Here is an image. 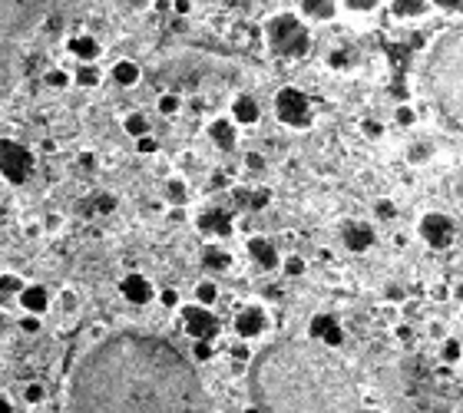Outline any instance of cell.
<instances>
[{"label":"cell","instance_id":"cell-1","mask_svg":"<svg viewBox=\"0 0 463 413\" xmlns=\"http://www.w3.org/2000/svg\"><path fill=\"white\" fill-rule=\"evenodd\" d=\"M70 413H212V400L179 347L146 331H116L80 357Z\"/></svg>","mask_w":463,"mask_h":413},{"label":"cell","instance_id":"cell-2","mask_svg":"<svg viewBox=\"0 0 463 413\" xmlns=\"http://www.w3.org/2000/svg\"><path fill=\"white\" fill-rule=\"evenodd\" d=\"M248 387L258 413H361V390L338 347L275 340L252 360Z\"/></svg>","mask_w":463,"mask_h":413},{"label":"cell","instance_id":"cell-3","mask_svg":"<svg viewBox=\"0 0 463 413\" xmlns=\"http://www.w3.org/2000/svg\"><path fill=\"white\" fill-rule=\"evenodd\" d=\"M93 0H0V103L14 93L33 33Z\"/></svg>","mask_w":463,"mask_h":413},{"label":"cell","instance_id":"cell-4","mask_svg":"<svg viewBox=\"0 0 463 413\" xmlns=\"http://www.w3.org/2000/svg\"><path fill=\"white\" fill-rule=\"evenodd\" d=\"M460 59H463V33L460 27H450L447 33H440L433 40L427 63H424V80H427V93L433 96L437 109L460 126V103H463V73H460Z\"/></svg>","mask_w":463,"mask_h":413},{"label":"cell","instance_id":"cell-5","mask_svg":"<svg viewBox=\"0 0 463 413\" xmlns=\"http://www.w3.org/2000/svg\"><path fill=\"white\" fill-rule=\"evenodd\" d=\"M269 46L278 57H301L311 46V30L295 14H278L269 20Z\"/></svg>","mask_w":463,"mask_h":413},{"label":"cell","instance_id":"cell-6","mask_svg":"<svg viewBox=\"0 0 463 413\" xmlns=\"http://www.w3.org/2000/svg\"><path fill=\"white\" fill-rule=\"evenodd\" d=\"M33 172V156L27 146H20L14 139H0V176L10 185H24Z\"/></svg>","mask_w":463,"mask_h":413},{"label":"cell","instance_id":"cell-7","mask_svg":"<svg viewBox=\"0 0 463 413\" xmlns=\"http://www.w3.org/2000/svg\"><path fill=\"white\" fill-rule=\"evenodd\" d=\"M275 113H278V119L284 126H295V129L311 126V103H308V96L301 89H291V86L282 89L275 96Z\"/></svg>","mask_w":463,"mask_h":413},{"label":"cell","instance_id":"cell-8","mask_svg":"<svg viewBox=\"0 0 463 413\" xmlns=\"http://www.w3.org/2000/svg\"><path fill=\"white\" fill-rule=\"evenodd\" d=\"M420 238L430 245V248H450L453 238H457V225L450 215L444 212H427L420 219Z\"/></svg>","mask_w":463,"mask_h":413},{"label":"cell","instance_id":"cell-9","mask_svg":"<svg viewBox=\"0 0 463 413\" xmlns=\"http://www.w3.org/2000/svg\"><path fill=\"white\" fill-rule=\"evenodd\" d=\"M182 324L189 331V338H195V340H212L219 334V318L209 308H202V304L182 308Z\"/></svg>","mask_w":463,"mask_h":413},{"label":"cell","instance_id":"cell-10","mask_svg":"<svg viewBox=\"0 0 463 413\" xmlns=\"http://www.w3.org/2000/svg\"><path fill=\"white\" fill-rule=\"evenodd\" d=\"M308 334H311V340L325 344V347H341L344 344V331H341V324H338L334 314H318V318H311Z\"/></svg>","mask_w":463,"mask_h":413},{"label":"cell","instance_id":"cell-11","mask_svg":"<svg viewBox=\"0 0 463 413\" xmlns=\"http://www.w3.org/2000/svg\"><path fill=\"white\" fill-rule=\"evenodd\" d=\"M195 225H199L202 235H215V238L232 235V215L222 212V208H206V212L195 219Z\"/></svg>","mask_w":463,"mask_h":413},{"label":"cell","instance_id":"cell-12","mask_svg":"<svg viewBox=\"0 0 463 413\" xmlns=\"http://www.w3.org/2000/svg\"><path fill=\"white\" fill-rule=\"evenodd\" d=\"M120 291L129 304H149L152 295H156L146 275H126V278L120 281Z\"/></svg>","mask_w":463,"mask_h":413},{"label":"cell","instance_id":"cell-13","mask_svg":"<svg viewBox=\"0 0 463 413\" xmlns=\"http://www.w3.org/2000/svg\"><path fill=\"white\" fill-rule=\"evenodd\" d=\"M341 238L351 251H367L374 245V228L364 225V221H347L341 228Z\"/></svg>","mask_w":463,"mask_h":413},{"label":"cell","instance_id":"cell-14","mask_svg":"<svg viewBox=\"0 0 463 413\" xmlns=\"http://www.w3.org/2000/svg\"><path fill=\"white\" fill-rule=\"evenodd\" d=\"M269 324V318H265V311L262 308H245L235 318V331H239V338H258L262 331Z\"/></svg>","mask_w":463,"mask_h":413},{"label":"cell","instance_id":"cell-15","mask_svg":"<svg viewBox=\"0 0 463 413\" xmlns=\"http://www.w3.org/2000/svg\"><path fill=\"white\" fill-rule=\"evenodd\" d=\"M20 304H24L27 314H44L50 308V291L44 284H24L20 288Z\"/></svg>","mask_w":463,"mask_h":413},{"label":"cell","instance_id":"cell-16","mask_svg":"<svg viewBox=\"0 0 463 413\" xmlns=\"http://www.w3.org/2000/svg\"><path fill=\"white\" fill-rule=\"evenodd\" d=\"M248 255H252L258 268H278L282 265V258H278V251L271 245L269 238H248Z\"/></svg>","mask_w":463,"mask_h":413},{"label":"cell","instance_id":"cell-17","mask_svg":"<svg viewBox=\"0 0 463 413\" xmlns=\"http://www.w3.org/2000/svg\"><path fill=\"white\" fill-rule=\"evenodd\" d=\"M70 53H73L76 59H83V63H93L103 50H100V40H96V37H90V33H76V37H70Z\"/></svg>","mask_w":463,"mask_h":413},{"label":"cell","instance_id":"cell-18","mask_svg":"<svg viewBox=\"0 0 463 413\" xmlns=\"http://www.w3.org/2000/svg\"><path fill=\"white\" fill-rule=\"evenodd\" d=\"M258 116H262V109H258V103H255L252 96H239V100L232 103V122L252 126V122H258Z\"/></svg>","mask_w":463,"mask_h":413},{"label":"cell","instance_id":"cell-19","mask_svg":"<svg viewBox=\"0 0 463 413\" xmlns=\"http://www.w3.org/2000/svg\"><path fill=\"white\" fill-rule=\"evenodd\" d=\"M301 14L311 17V20H331L338 14V0H298Z\"/></svg>","mask_w":463,"mask_h":413},{"label":"cell","instance_id":"cell-20","mask_svg":"<svg viewBox=\"0 0 463 413\" xmlns=\"http://www.w3.org/2000/svg\"><path fill=\"white\" fill-rule=\"evenodd\" d=\"M209 136H212V143H215V146L228 152V149L235 146V122H232V119H215V122H212V129H209Z\"/></svg>","mask_w":463,"mask_h":413},{"label":"cell","instance_id":"cell-21","mask_svg":"<svg viewBox=\"0 0 463 413\" xmlns=\"http://www.w3.org/2000/svg\"><path fill=\"white\" fill-rule=\"evenodd\" d=\"M113 80L120 86H136L139 83V63L136 59H116L113 63Z\"/></svg>","mask_w":463,"mask_h":413},{"label":"cell","instance_id":"cell-22","mask_svg":"<svg viewBox=\"0 0 463 413\" xmlns=\"http://www.w3.org/2000/svg\"><path fill=\"white\" fill-rule=\"evenodd\" d=\"M202 265L212 268V271H225V268L232 265V255L225 248H219V245H206L202 248Z\"/></svg>","mask_w":463,"mask_h":413},{"label":"cell","instance_id":"cell-23","mask_svg":"<svg viewBox=\"0 0 463 413\" xmlns=\"http://www.w3.org/2000/svg\"><path fill=\"white\" fill-rule=\"evenodd\" d=\"M122 129L133 136V139H139V136L149 133V119L143 116V113H129V116L122 119Z\"/></svg>","mask_w":463,"mask_h":413},{"label":"cell","instance_id":"cell-24","mask_svg":"<svg viewBox=\"0 0 463 413\" xmlns=\"http://www.w3.org/2000/svg\"><path fill=\"white\" fill-rule=\"evenodd\" d=\"M100 80H103V70H100L96 63H83V66L76 70V83H80V86H96Z\"/></svg>","mask_w":463,"mask_h":413},{"label":"cell","instance_id":"cell-25","mask_svg":"<svg viewBox=\"0 0 463 413\" xmlns=\"http://www.w3.org/2000/svg\"><path fill=\"white\" fill-rule=\"evenodd\" d=\"M215 297H219V288H215L212 281H199V284H195V304L212 308V304H215Z\"/></svg>","mask_w":463,"mask_h":413},{"label":"cell","instance_id":"cell-26","mask_svg":"<svg viewBox=\"0 0 463 413\" xmlns=\"http://www.w3.org/2000/svg\"><path fill=\"white\" fill-rule=\"evenodd\" d=\"M427 7V0H390V10L397 17H417Z\"/></svg>","mask_w":463,"mask_h":413},{"label":"cell","instance_id":"cell-27","mask_svg":"<svg viewBox=\"0 0 463 413\" xmlns=\"http://www.w3.org/2000/svg\"><path fill=\"white\" fill-rule=\"evenodd\" d=\"M433 156V146L427 143V139H420V143H414V146L407 149V163H414V165H420V163H427Z\"/></svg>","mask_w":463,"mask_h":413},{"label":"cell","instance_id":"cell-28","mask_svg":"<svg viewBox=\"0 0 463 413\" xmlns=\"http://www.w3.org/2000/svg\"><path fill=\"white\" fill-rule=\"evenodd\" d=\"M165 199H169L172 205H182V202H185V182H182V178H169V182H165Z\"/></svg>","mask_w":463,"mask_h":413},{"label":"cell","instance_id":"cell-29","mask_svg":"<svg viewBox=\"0 0 463 413\" xmlns=\"http://www.w3.org/2000/svg\"><path fill=\"white\" fill-rule=\"evenodd\" d=\"M20 288H24L20 275H0V297H14V295H20Z\"/></svg>","mask_w":463,"mask_h":413},{"label":"cell","instance_id":"cell-30","mask_svg":"<svg viewBox=\"0 0 463 413\" xmlns=\"http://www.w3.org/2000/svg\"><path fill=\"white\" fill-rule=\"evenodd\" d=\"M179 106H182V100L176 93H165L163 100H159V113H163V116H172V113H179Z\"/></svg>","mask_w":463,"mask_h":413},{"label":"cell","instance_id":"cell-31","mask_svg":"<svg viewBox=\"0 0 463 413\" xmlns=\"http://www.w3.org/2000/svg\"><path fill=\"white\" fill-rule=\"evenodd\" d=\"M440 357H444L447 364H457V360H460V340H457V338L444 340V351H440Z\"/></svg>","mask_w":463,"mask_h":413},{"label":"cell","instance_id":"cell-32","mask_svg":"<svg viewBox=\"0 0 463 413\" xmlns=\"http://www.w3.org/2000/svg\"><path fill=\"white\" fill-rule=\"evenodd\" d=\"M44 80H46V86H50V89H66V86H70V76L63 73V70H50Z\"/></svg>","mask_w":463,"mask_h":413},{"label":"cell","instance_id":"cell-33","mask_svg":"<svg viewBox=\"0 0 463 413\" xmlns=\"http://www.w3.org/2000/svg\"><path fill=\"white\" fill-rule=\"evenodd\" d=\"M341 3L347 7V10H354V14H371L381 0H341Z\"/></svg>","mask_w":463,"mask_h":413},{"label":"cell","instance_id":"cell-34","mask_svg":"<svg viewBox=\"0 0 463 413\" xmlns=\"http://www.w3.org/2000/svg\"><path fill=\"white\" fill-rule=\"evenodd\" d=\"M374 215H377V219H384V221H390L394 215H397V205H394L390 199H381V202L374 205Z\"/></svg>","mask_w":463,"mask_h":413},{"label":"cell","instance_id":"cell-35","mask_svg":"<svg viewBox=\"0 0 463 413\" xmlns=\"http://www.w3.org/2000/svg\"><path fill=\"white\" fill-rule=\"evenodd\" d=\"M282 268H284V275H291V278H298V275H305V261H301L298 255H288Z\"/></svg>","mask_w":463,"mask_h":413},{"label":"cell","instance_id":"cell-36","mask_svg":"<svg viewBox=\"0 0 463 413\" xmlns=\"http://www.w3.org/2000/svg\"><path fill=\"white\" fill-rule=\"evenodd\" d=\"M394 116H397L401 126H414V122H417V109H414V106H397V113H394Z\"/></svg>","mask_w":463,"mask_h":413},{"label":"cell","instance_id":"cell-37","mask_svg":"<svg viewBox=\"0 0 463 413\" xmlns=\"http://www.w3.org/2000/svg\"><path fill=\"white\" fill-rule=\"evenodd\" d=\"M93 205H96V212H103V215H109V212L116 208V199H113V195H106V192H100L96 199H93Z\"/></svg>","mask_w":463,"mask_h":413},{"label":"cell","instance_id":"cell-38","mask_svg":"<svg viewBox=\"0 0 463 413\" xmlns=\"http://www.w3.org/2000/svg\"><path fill=\"white\" fill-rule=\"evenodd\" d=\"M136 149H139L143 156H149V152H156V149H159V143H156V139L146 133V136H139V139H136Z\"/></svg>","mask_w":463,"mask_h":413},{"label":"cell","instance_id":"cell-39","mask_svg":"<svg viewBox=\"0 0 463 413\" xmlns=\"http://www.w3.org/2000/svg\"><path fill=\"white\" fill-rule=\"evenodd\" d=\"M159 301H163L165 308H179V295H176L172 288H163V291H159Z\"/></svg>","mask_w":463,"mask_h":413},{"label":"cell","instance_id":"cell-40","mask_svg":"<svg viewBox=\"0 0 463 413\" xmlns=\"http://www.w3.org/2000/svg\"><path fill=\"white\" fill-rule=\"evenodd\" d=\"M361 129L371 136V139H381V133H384V129H381V122H374V119H364V122H361Z\"/></svg>","mask_w":463,"mask_h":413},{"label":"cell","instance_id":"cell-41","mask_svg":"<svg viewBox=\"0 0 463 413\" xmlns=\"http://www.w3.org/2000/svg\"><path fill=\"white\" fill-rule=\"evenodd\" d=\"M195 357H199V360H209L212 357V340H195Z\"/></svg>","mask_w":463,"mask_h":413},{"label":"cell","instance_id":"cell-42","mask_svg":"<svg viewBox=\"0 0 463 413\" xmlns=\"http://www.w3.org/2000/svg\"><path fill=\"white\" fill-rule=\"evenodd\" d=\"M40 400H44V387L30 384V387H27V403H40Z\"/></svg>","mask_w":463,"mask_h":413},{"label":"cell","instance_id":"cell-43","mask_svg":"<svg viewBox=\"0 0 463 413\" xmlns=\"http://www.w3.org/2000/svg\"><path fill=\"white\" fill-rule=\"evenodd\" d=\"M20 327H24V331H27V334H37V331H40V321H37V318H24V321H20Z\"/></svg>","mask_w":463,"mask_h":413},{"label":"cell","instance_id":"cell-44","mask_svg":"<svg viewBox=\"0 0 463 413\" xmlns=\"http://www.w3.org/2000/svg\"><path fill=\"white\" fill-rule=\"evenodd\" d=\"M172 10H176L179 17H185L189 10H192V0H172Z\"/></svg>","mask_w":463,"mask_h":413},{"label":"cell","instance_id":"cell-45","mask_svg":"<svg viewBox=\"0 0 463 413\" xmlns=\"http://www.w3.org/2000/svg\"><path fill=\"white\" fill-rule=\"evenodd\" d=\"M265 205H269V192H255L252 195V208L258 212V208H265Z\"/></svg>","mask_w":463,"mask_h":413},{"label":"cell","instance_id":"cell-46","mask_svg":"<svg viewBox=\"0 0 463 413\" xmlns=\"http://www.w3.org/2000/svg\"><path fill=\"white\" fill-rule=\"evenodd\" d=\"M388 297H390V301H403V288H397V284H388Z\"/></svg>","mask_w":463,"mask_h":413},{"label":"cell","instance_id":"cell-47","mask_svg":"<svg viewBox=\"0 0 463 413\" xmlns=\"http://www.w3.org/2000/svg\"><path fill=\"white\" fill-rule=\"evenodd\" d=\"M430 3L444 7V10H457V7H460V0H430Z\"/></svg>","mask_w":463,"mask_h":413},{"label":"cell","instance_id":"cell-48","mask_svg":"<svg viewBox=\"0 0 463 413\" xmlns=\"http://www.w3.org/2000/svg\"><path fill=\"white\" fill-rule=\"evenodd\" d=\"M344 63H347L344 50H334V53H331V66H344Z\"/></svg>","mask_w":463,"mask_h":413},{"label":"cell","instance_id":"cell-49","mask_svg":"<svg viewBox=\"0 0 463 413\" xmlns=\"http://www.w3.org/2000/svg\"><path fill=\"white\" fill-rule=\"evenodd\" d=\"M63 308H66V311L76 308V295H73V291H63Z\"/></svg>","mask_w":463,"mask_h":413},{"label":"cell","instance_id":"cell-50","mask_svg":"<svg viewBox=\"0 0 463 413\" xmlns=\"http://www.w3.org/2000/svg\"><path fill=\"white\" fill-rule=\"evenodd\" d=\"M245 159H248V169H262V165H265V159H262V156H245Z\"/></svg>","mask_w":463,"mask_h":413},{"label":"cell","instance_id":"cell-51","mask_svg":"<svg viewBox=\"0 0 463 413\" xmlns=\"http://www.w3.org/2000/svg\"><path fill=\"white\" fill-rule=\"evenodd\" d=\"M232 357H235V360H248V351H245L242 344H235V347H232Z\"/></svg>","mask_w":463,"mask_h":413},{"label":"cell","instance_id":"cell-52","mask_svg":"<svg viewBox=\"0 0 463 413\" xmlns=\"http://www.w3.org/2000/svg\"><path fill=\"white\" fill-rule=\"evenodd\" d=\"M433 297L444 301V297H447V284H437V288H433Z\"/></svg>","mask_w":463,"mask_h":413},{"label":"cell","instance_id":"cell-53","mask_svg":"<svg viewBox=\"0 0 463 413\" xmlns=\"http://www.w3.org/2000/svg\"><path fill=\"white\" fill-rule=\"evenodd\" d=\"M169 219H172V221H182V219H185V212H182V208L176 205V208H172V212H169Z\"/></svg>","mask_w":463,"mask_h":413},{"label":"cell","instance_id":"cell-54","mask_svg":"<svg viewBox=\"0 0 463 413\" xmlns=\"http://www.w3.org/2000/svg\"><path fill=\"white\" fill-rule=\"evenodd\" d=\"M0 413H14V410H10V403H7L3 397H0Z\"/></svg>","mask_w":463,"mask_h":413},{"label":"cell","instance_id":"cell-55","mask_svg":"<svg viewBox=\"0 0 463 413\" xmlns=\"http://www.w3.org/2000/svg\"><path fill=\"white\" fill-rule=\"evenodd\" d=\"M245 413H258V407H248V410H245Z\"/></svg>","mask_w":463,"mask_h":413}]
</instances>
